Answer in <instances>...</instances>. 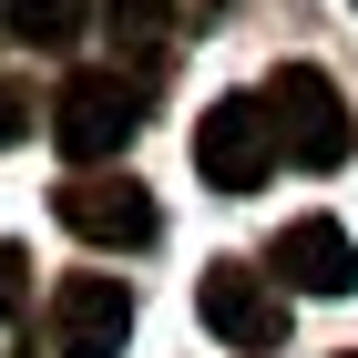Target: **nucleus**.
Wrapping results in <instances>:
<instances>
[{
	"instance_id": "4",
	"label": "nucleus",
	"mask_w": 358,
	"mask_h": 358,
	"mask_svg": "<svg viewBox=\"0 0 358 358\" xmlns=\"http://www.w3.org/2000/svg\"><path fill=\"white\" fill-rule=\"evenodd\" d=\"M52 215L83 236V246H154L164 236V205H154V185H134V174H103V164H83L72 185L52 194Z\"/></svg>"
},
{
	"instance_id": "10",
	"label": "nucleus",
	"mask_w": 358,
	"mask_h": 358,
	"mask_svg": "<svg viewBox=\"0 0 358 358\" xmlns=\"http://www.w3.org/2000/svg\"><path fill=\"white\" fill-rule=\"evenodd\" d=\"M41 113H52V103H41L31 83H0V143H31V134H41Z\"/></svg>"
},
{
	"instance_id": "1",
	"label": "nucleus",
	"mask_w": 358,
	"mask_h": 358,
	"mask_svg": "<svg viewBox=\"0 0 358 358\" xmlns=\"http://www.w3.org/2000/svg\"><path fill=\"white\" fill-rule=\"evenodd\" d=\"M266 123H276V154L307 164V174H338V164H348V143H358L348 92H338L317 62H287V72L266 83Z\"/></svg>"
},
{
	"instance_id": "5",
	"label": "nucleus",
	"mask_w": 358,
	"mask_h": 358,
	"mask_svg": "<svg viewBox=\"0 0 358 358\" xmlns=\"http://www.w3.org/2000/svg\"><path fill=\"white\" fill-rule=\"evenodd\" d=\"M194 317L225 338V348H276L287 338V287L256 266H236V256H215V266L194 276Z\"/></svg>"
},
{
	"instance_id": "3",
	"label": "nucleus",
	"mask_w": 358,
	"mask_h": 358,
	"mask_svg": "<svg viewBox=\"0 0 358 358\" xmlns=\"http://www.w3.org/2000/svg\"><path fill=\"white\" fill-rule=\"evenodd\" d=\"M194 174L215 194H256L276 174V123H266V92H225V103L194 113Z\"/></svg>"
},
{
	"instance_id": "12",
	"label": "nucleus",
	"mask_w": 358,
	"mask_h": 358,
	"mask_svg": "<svg viewBox=\"0 0 358 358\" xmlns=\"http://www.w3.org/2000/svg\"><path fill=\"white\" fill-rule=\"evenodd\" d=\"M348 358H358V348H348Z\"/></svg>"
},
{
	"instance_id": "11",
	"label": "nucleus",
	"mask_w": 358,
	"mask_h": 358,
	"mask_svg": "<svg viewBox=\"0 0 358 358\" xmlns=\"http://www.w3.org/2000/svg\"><path fill=\"white\" fill-rule=\"evenodd\" d=\"M21 297H31V256L0 246V307H21Z\"/></svg>"
},
{
	"instance_id": "7",
	"label": "nucleus",
	"mask_w": 358,
	"mask_h": 358,
	"mask_svg": "<svg viewBox=\"0 0 358 358\" xmlns=\"http://www.w3.org/2000/svg\"><path fill=\"white\" fill-rule=\"evenodd\" d=\"M266 266H276V287H297V297H348L358 287V246H348V225H328V215L276 225Z\"/></svg>"
},
{
	"instance_id": "9",
	"label": "nucleus",
	"mask_w": 358,
	"mask_h": 358,
	"mask_svg": "<svg viewBox=\"0 0 358 358\" xmlns=\"http://www.w3.org/2000/svg\"><path fill=\"white\" fill-rule=\"evenodd\" d=\"M0 31L31 41V52H72L92 31V0H0Z\"/></svg>"
},
{
	"instance_id": "6",
	"label": "nucleus",
	"mask_w": 358,
	"mask_h": 358,
	"mask_svg": "<svg viewBox=\"0 0 358 358\" xmlns=\"http://www.w3.org/2000/svg\"><path fill=\"white\" fill-rule=\"evenodd\" d=\"M134 338V287L123 276H72L52 297V358H123Z\"/></svg>"
},
{
	"instance_id": "2",
	"label": "nucleus",
	"mask_w": 358,
	"mask_h": 358,
	"mask_svg": "<svg viewBox=\"0 0 358 358\" xmlns=\"http://www.w3.org/2000/svg\"><path fill=\"white\" fill-rule=\"evenodd\" d=\"M52 134H62L72 164H113L143 134V72H72L52 92Z\"/></svg>"
},
{
	"instance_id": "8",
	"label": "nucleus",
	"mask_w": 358,
	"mask_h": 358,
	"mask_svg": "<svg viewBox=\"0 0 358 358\" xmlns=\"http://www.w3.org/2000/svg\"><path fill=\"white\" fill-rule=\"evenodd\" d=\"M103 31L123 41V72H164V41H174V0H103Z\"/></svg>"
}]
</instances>
